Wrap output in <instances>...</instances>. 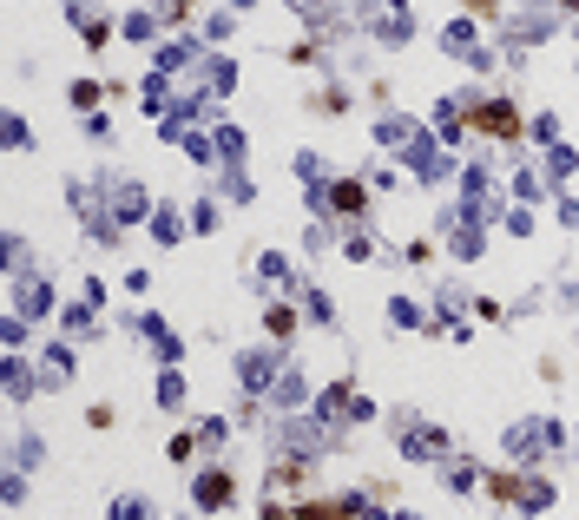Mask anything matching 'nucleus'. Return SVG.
Listing matches in <instances>:
<instances>
[{
    "instance_id": "nucleus-1",
    "label": "nucleus",
    "mask_w": 579,
    "mask_h": 520,
    "mask_svg": "<svg viewBox=\"0 0 579 520\" xmlns=\"http://www.w3.org/2000/svg\"><path fill=\"white\" fill-rule=\"evenodd\" d=\"M481 126H487V132H501V139H514V112H501V106H487V112H481Z\"/></svg>"
}]
</instances>
